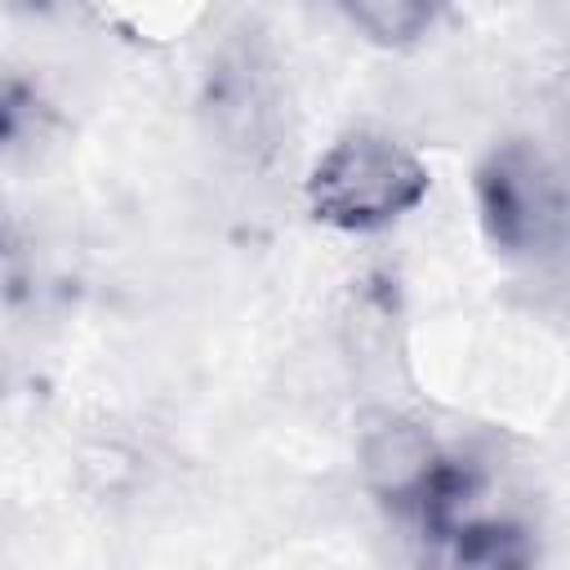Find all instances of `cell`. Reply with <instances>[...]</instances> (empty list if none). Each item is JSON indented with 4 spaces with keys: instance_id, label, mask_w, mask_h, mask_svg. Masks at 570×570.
Instances as JSON below:
<instances>
[{
    "instance_id": "obj_1",
    "label": "cell",
    "mask_w": 570,
    "mask_h": 570,
    "mask_svg": "<svg viewBox=\"0 0 570 570\" xmlns=\"http://www.w3.org/2000/svg\"><path fill=\"white\" fill-rule=\"evenodd\" d=\"M428 187V165L405 142L379 129H352L312 165L307 209L338 232H379L405 218Z\"/></svg>"
},
{
    "instance_id": "obj_2",
    "label": "cell",
    "mask_w": 570,
    "mask_h": 570,
    "mask_svg": "<svg viewBox=\"0 0 570 570\" xmlns=\"http://www.w3.org/2000/svg\"><path fill=\"white\" fill-rule=\"evenodd\" d=\"M361 472L365 485L405 521H414L432 543L472 517L481 476L472 463L445 454L432 432L405 414H379L361 432Z\"/></svg>"
},
{
    "instance_id": "obj_3",
    "label": "cell",
    "mask_w": 570,
    "mask_h": 570,
    "mask_svg": "<svg viewBox=\"0 0 570 570\" xmlns=\"http://www.w3.org/2000/svg\"><path fill=\"white\" fill-rule=\"evenodd\" d=\"M476 214L485 240L508 258H548L566 240V183L557 160L530 142L508 138L476 165Z\"/></svg>"
},
{
    "instance_id": "obj_4",
    "label": "cell",
    "mask_w": 570,
    "mask_h": 570,
    "mask_svg": "<svg viewBox=\"0 0 570 570\" xmlns=\"http://www.w3.org/2000/svg\"><path fill=\"white\" fill-rule=\"evenodd\" d=\"M343 18L379 49L419 45L450 9V0H338Z\"/></svg>"
}]
</instances>
